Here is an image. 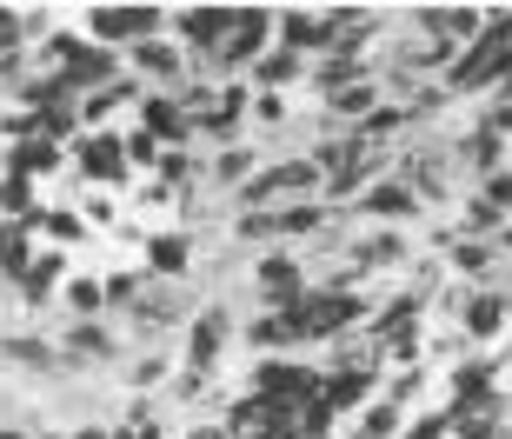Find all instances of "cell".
Returning <instances> with one entry per match:
<instances>
[{"label": "cell", "mask_w": 512, "mask_h": 439, "mask_svg": "<svg viewBox=\"0 0 512 439\" xmlns=\"http://www.w3.org/2000/svg\"><path fill=\"white\" fill-rule=\"evenodd\" d=\"M67 300H74V313H100V287L87 280V287H67Z\"/></svg>", "instance_id": "11"}, {"label": "cell", "mask_w": 512, "mask_h": 439, "mask_svg": "<svg viewBox=\"0 0 512 439\" xmlns=\"http://www.w3.org/2000/svg\"><path fill=\"white\" fill-rule=\"evenodd\" d=\"M133 60H140L147 74H173V67H180V60H173V47H153V40H140V47H133Z\"/></svg>", "instance_id": "6"}, {"label": "cell", "mask_w": 512, "mask_h": 439, "mask_svg": "<svg viewBox=\"0 0 512 439\" xmlns=\"http://www.w3.org/2000/svg\"><path fill=\"white\" fill-rule=\"evenodd\" d=\"M366 207L380 213V220H413V187H373Z\"/></svg>", "instance_id": "2"}, {"label": "cell", "mask_w": 512, "mask_h": 439, "mask_svg": "<svg viewBox=\"0 0 512 439\" xmlns=\"http://www.w3.org/2000/svg\"><path fill=\"white\" fill-rule=\"evenodd\" d=\"M67 353H87V360H107V353H114V340H107V333H100V326H74V340H67Z\"/></svg>", "instance_id": "5"}, {"label": "cell", "mask_w": 512, "mask_h": 439, "mask_svg": "<svg viewBox=\"0 0 512 439\" xmlns=\"http://www.w3.org/2000/svg\"><path fill=\"white\" fill-rule=\"evenodd\" d=\"M313 180H320V167H300V160H293V167H280V173H266V180H253V187H247V200H273V193L313 187Z\"/></svg>", "instance_id": "1"}, {"label": "cell", "mask_w": 512, "mask_h": 439, "mask_svg": "<svg viewBox=\"0 0 512 439\" xmlns=\"http://www.w3.org/2000/svg\"><path fill=\"white\" fill-rule=\"evenodd\" d=\"M260 34H266V14H240V20H233V47H227V60L260 54Z\"/></svg>", "instance_id": "3"}, {"label": "cell", "mask_w": 512, "mask_h": 439, "mask_svg": "<svg viewBox=\"0 0 512 439\" xmlns=\"http://www.w3.org/2000/svg\"><path fill=\"white\" fill-rule=\"evenodd\" d=\"M493 207H512V180H506V173L493 180Z\"/></svg>", "instance_id": "13"}, {"label": "cell", "mask_w": 512, "mask_h": 439, "mask_svg": "<svg viewBox=\"0 0 512 439\" xmlns=\"http://www.w3.org/2000/svg\"><path fill=\"white\" fill-rule=\"evenodd\" d=\"M499 306H506V300H493V293H486V300H473V333H493V326H499Z\"/></svg>", "instance_id": "10"}, {"label": "cell", "mask_w": 512, "mask_h": 439, "mask_svg": "<svg viewBox=\"0 0 512 439\" xmlns=\"http://www.w3.org/2000/svg\"><path fill=\"white\" fill-rule=\"evenodd\" d=\"M7 353H14L20 366H54V353H47L40 340H7Z\"/></svg>", "instance_id": "8"}, {"label": "cell", "mask_w": 512, "mask_h": 439, "mask_svg": "<svg viewBox=\"0 0 512 439\" xmlns=\"http://www.w3.org/2000/svg\"><path fill=\"white\" fill-rule=\"evenodd\" d=\"M373 107V87H340L333 94V114H366Z\"/></svg>", "instance_id": "7"}, {"label": "cell", "mask_w": 512, "mask_h": 439, "mask_svg": "<svg viewBox=\"0 0 512 439\" xmlns=\"http://www.w3.org/2000/svg\"><path fill=\"white\" fill-rule=\"evenodd\" d=\"M466 160H473V167H493L499 160V134H473L466 140Z\"/></svg>", "instance_id": "9"}, {"label": "cell", "mask_w": 512, "mask_h": 439, "mask_svg": "<svg viewBox=\"0 0 512 439\" xmlns=\"http://www.w3.org/2000/svg\"><path fill=\"white\" fill-rule=\"evenodd\" d=\"M220 340H227V313H207V320H200V333H193V360L207 366L213 353H220Z\"/></svg>", "instance_id": "4"}, {"label": "cell", "mask_w": 512, "mask_h": 439, "mask_svg": "<svg viewBox=\"0 0 512 439\" xmlns=\"http://www.w3.org/2000/svg\"><path fill=\"white\" fill-rule=\"evenodd\" d=\"M153 260H160V267H180V260H187V247H180V240H160V247H153Z\"/></svg>", "instance_id": "12"}]
</instances>
